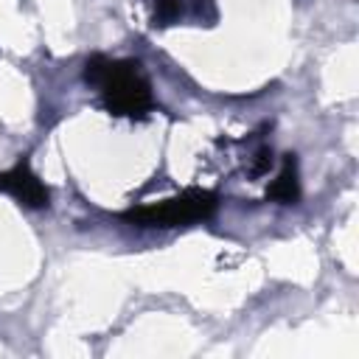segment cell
Listing matches in <instances>:
<instances>
[{"label": "cell", "instance_id": "6da1fadb", "mask_svg": "<svg viewBox=\"0 0 359 359\" xmlns=\"http://www.w3.org/2000/svg\"><path fill=\"white\" fill-rule=\"evenodd\" d=\"M84 81L93 84L104 107L118 118H146L154 107L151 84L140 70V62L132 59H107L90 56L84 65Z\"/></svg>", "mask_w": 359, "mask_h": 359}, {"label": "cell", "instance_id": "7a4b0ae2", "mask_svg": "<svg viewBox=\"0 0 359 359\" xmlns=\"http://www.w3.org/2000/svg\"><path fill=\"white\" fill-rule=\"evenodd\" d=\"M216 205H219V196L213 191L188 188L180 196L132 208L121 219L129 224H137V227H185V224L208 219L216 210Z\"/></svg>", "mask_w": 359, "mask_h": 359}, {"label": "cell", "instance_id": "3957f363", "mask_svg": "<svg viewBox=\"0 0 359 359\" xmlns=\"http://www.w3.org/2000/svg\"><path fill=\"white\" fill-rule=\"evenodd\" d=\"M0 191L11 194L25 208H48V199H50L48 188L39 182V177L31 171L25 160H20L14 168L0 174Z\"/></svg>", "mask_w": 359, "mask_h": 359}, {"label": "cell", "instance_id": "277c9868", "mask_svg": "<svg viewBox=\"0 0 359 359\" xmlns=\"http://www.w3.org/2000/svg\"><path fill=\"white\" fill-rule=\"evenodd\" d=\"M266 196L272 202H280V205H294L300 199V180H297V160H294V154L283 157V168H280L278 180L266 188Z\"/></svg>", "mask_w": 359, "mask_h": 359}, {"label": "cell", "instance_id": "5b68a950", "mask_svg": "<svg viewBox=\"0 0 359 359\" xmlns=\"http://www.w3.org/2000/svg\"><path fill=\"white\" fill-rule=\"evenodd\" d=\"M191 11V0H154V11H151V22L154 25H174L180 20H185Z\"/></svg>", "mask_w": 359, "mask_h": 359}]
</instances>
